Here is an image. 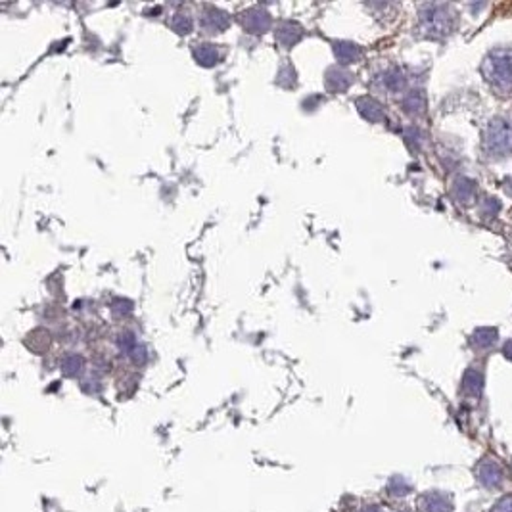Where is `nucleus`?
I'll return each mask as SVG.
<instances>
[]
</instances>
